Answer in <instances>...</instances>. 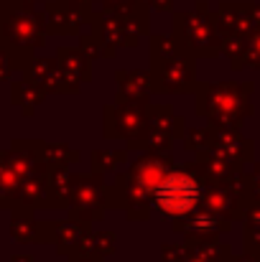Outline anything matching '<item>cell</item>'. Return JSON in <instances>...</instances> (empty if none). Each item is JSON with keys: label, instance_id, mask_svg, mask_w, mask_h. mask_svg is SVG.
<instances>
[{"label": "cell", "instance_id": "obj_1", "mask_svg": "<svg viewBox=\"0 0 260 262\" xmlns=\"http://www.w3.org/2000/svg\"><path fill=\"white\" fill-rule=\"evenodd\" d=\"M199 201V186L191 176L169 173L156 186V204L169 214H186Z\"/></svg>", "mask_w": 260, "mask_h": 262}]
</instances>
